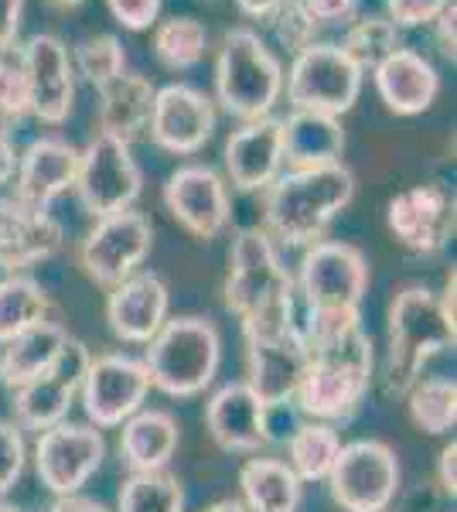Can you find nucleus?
Wrapping results in <instances>:
<instances>
[{
    "mask_svg": "<svg viewBox=\"0 0 457 512\" xmlns=\"http://www.w3.org/2000/svg\"><path fill=\"white\" fill-rule=\"evenodd\" d=\"M222 301L229 315L239 318L243 342L284 335L297 325L294 274L284 267L280 246L263 226H246L232 239Z\"/></svg>",
    "mask_w": 457,
    "mask_h": 512,
    "instance_id": "1",
    "label": "nucleus"
},
{
    "mask_svg": "<svg viewBox=\"0 0 457 512\" xmlns=\"http://www.w3.org/2000/svg\"><path fill=\"white\" fill-rule=\"evenodd\" d=\"M304 342L307 369L294 396L301 414L324 424H342L355 417L376 373V345L362 328V318L318 335H304Z\"/></svg>",
    "mask_w": 457,
    "mask_h": 512,
    "instance_id": "2",
    "label": "nucleus"
},
{
    "mask_svg": "<svg viewBox=\"0 0 457 512\" xmlns=\"http://www.w3.org/2000/svg\"><path fill=\"white\" fill-rule=\"evenodd\" d=\"M355 175L352 168H287L263 192V229L277 246L307 250L328 233V226L352 205Z\"/></svg>",
    "mask_w": 457,
    "mask_h": 512,
    "instance_id": "3",
    "label": "nucleus"
},
{
    "mask_svg": "<svg viewBox=\"0 0 457 512\" xmlns=\"http://www.w3.org/2000/svg\"><path fill=\"white\" fill-rule=\"evenodd\" d=\"M369 291V260L359 246L342 239H318L297 263L294 294L304 304V335L348 325L362 318V301Z\"/></svg>",
    "mask_w": 457,
    "mask_h": 512,
    "instance_id": "4",
    "label": "nucleus"
},
{
    "mask_svg": "<svg viewBox=\"0 0 457 512\" xmlns=\"http://www.w3.org/2000/svg\"><path fill=\"white\" fill-rule=\"evenodd\" d=\"M454 338L457 325L444 315L440 297L420 284L403 287L386 318V390L403 396L437 355L454 349Z\"/></svg>",
    "mask_w": 457,
    "mask_h": 512,
    "instance_id": "5",
    "label": "nucleus"
},
{
    "mask_svg": "<svg viewBox=\"0 0 457 512\" xmlns=\"http://www.w3.org/2000/svg\"><path fill=\"white\" fill-rule=\"evenodd\" d=\"M144 366L151 376V390L188 400L205 393L222 366V335L215 321L198 315L168 318L151 342L144 345Z\"/></svg>",
    "mask_w": 457,
    "mask_h": 512,
    "instance_id": "6",
    "label": "nucleus"
},
{
    "mask_svg": "<svg viewBox=\"0 0 457 512\" xmlns=\"http://www.w3.org/2000/svg\"><path fill=\"white\" fill-rule=\"evenodd\" d=\"M284 96V62L253 28H229L215 59V99L229 117L253 123L273 117Z\"/></svg>",
    "mask_w": 457,
    "mask_h": 512,
    "instance_id": "7",
    "label": "nucleus"
},
{
    "mask_svg": "<svg viewBox=\"0 0 457 512\" xmlns=\"http://www.w3.org/2000/svg\"><path fill=\"white\" fill-rule=\"evenodd\" d=\"M365 72L355 65L335 41H314L294 55L284 72V93L294 110L324 113L342 120L362 93Z\"/></svg>",
    "mask_w": 457,
    "mask_h": 512,
    "instance_id": "8",
    "label": "nucleus"
},
{
    "mask_svg": "<svg viewBox=\"0 0 457 512\" xmlns=\"http://www.w3.org/2000/svg\"><path fill=\"white\" fill-rule=\"evenodd\" d=\"M324 485L335 506L345 512L393 509V499L400 492V458L376 437H359L342 444Z\"/></svg>",
    "mask_w": 457,
    "mask_h": 512,
    "instance_id": "9",
    "label": "nucleus"
},
{
    "mask_svg": "<svg viewBox=\"0 0 457 512\" xmlns=\"http://www.w3.org/2000/svg\"><path fill=\"white\" fill-rule=\"evenodd\" d=\"M154 250V229L144 212L127 209L93 222L79 243V267L96 287H116L134 277Z\"/></svg>",
    "mask_w": 457,
    "mask_h": 512,
    "instance_id": "10",
    "label": "nucleus"
},
{
    "mask_svg": "<svg viewBox=\"0 0 457 512\" xmlns=\"http://www.w3.org/2000/svg\"><path fill=\"white\" fill-rule=\"evenodd\" d=\"M72 188L79 192V202L86 205L89 216L103 219L113 216V212L134 209L140 188H144V175H140V164L130 154V144L96 134L79 151V171Z\"/></svg>",
    "mask_w": 457,
    "mask_h": 512,
    "instance_id": "11",
    "label": "nucleus"
},
{
    "mask_svg": "<svg viewBox=\"0 0 457 512\" xmlns=\"http://www.w3.org/2000/svg\"><path fill=\"white\" fill-rule=\"evenodd\" d=\"M147 396H151V376H147L144 359L127 352H103L89 359L79 386V400L89 424L99 427V431L120 427L137 410H144Z\"/></svg>",
    "mask_w": 457,
    "mask_h": 512,
    "instance_id": "12",
    "label": "nucleus"
},
{
    "mask_svg": "<svg viewBox=\"0 0 457 512\" xmlns=\"http://www.w3.org/2000/svg\"><path fill=\"white\" fill-rule=\"evenodd\" d=\"M93 352L69 335V342L58 349L52 366L41 369L35 379H28L14 393V424L21 431H48V427L69 420L72 403L79 400V386L86 376V366Z\"/></svg>",
    "mask_w": 457,
    "mask_h": 512,
    "instance_id": "13",
    "label": "nucleus"
},
{
    "mask_svg": "<svg viewBox=\"0 0 457 512\" xmlns=\"http://www.w3.org/2000/svg\"><path fill=\"white\" fill-rule=\"evenodd\" d=\"M106 458V437L93 424L48 427L35 441V472L52 495H72L89 485Z\"/></svg>",
    "mask_w": 457,
    "mask_h": 512,
    "instance_id": "14",
    "label": "nucleus"
},
{
    "mask_svg": "<svg viewBox=\"0 0 457 512\" xmlns=\"http://www.w3.org/2000/svg\"><path fill=\"white\" fill-rule=\"evenodd\" d=\"M164 209L195 239H215L229 226V188L209 164H181L164 181Z\"/></svg>",
    "mask_w": 457,
    "mask_h": 512,
    "instance_id": "15",
    "label": "nucleus"
},
{
    "mask_svg": "<svg viewBox=\"0 0 457 512\" xmlns=\"http://www.w3.org/2000/svg\"><path fill=\"white\" fill-rule=\"evenodd\" d=\"M24 72H28V106L31 117L58 127L72 117L76 106V69L62 38L31 35L21 45Z\"/></svg>",
    "mask_w": 457,
    "mask_h": 512,
    "instance_id": "16",
    "label": "nucleus"
},
{
    "mask_svg": "<svg viewBox=\"0 0 457 512\" xmlns=\"http://www.w3.org/2000/svg\"><path fill=\"white\" fill-rule=\"evenodd\" d=\"M215 103L202 89L188 86V82H171V86L157 89L154 113L147 134L161 151L188 158L198 154L215 134Z\"/></svg>",
    "mask_w": 457,
    "mask_h": 512,
    "instance_id": "17",
    "label": "nucleus"
},
{
    "mask_svg": "<svg viewBox=\"0 0 457 512\" xmlns=\"http://www.w3.org/2000/svg\"><path fill=\"white\" fill-rule=\"evenodd\" d=\"M386 226L406 250L434 256L454 236V198L440 185H413L389 198Z\"/></svg>",
    "mask_w": 457,
    "mask_h": 512,
    "instance_id": "18",
    "label": "nucleus"
},
{
    "mask_svg": "<svg viewBox=\"0 0 457 512\" xmlns=\"http://www.w3.org/2000/svg\"><path fill=\"white\" fill-rule=\"evenodd\" d=\"M307 369V342L297 321L290 332L273 338H249L246 342V379L243 383L260 396L267 410L294 403L297 386Z\"/></svg>",
    "mask_w": 457,
    "mask_h": 512,
    "instance_id": "19",
    "label": "nucleus"
},
{
    "mask_svg": "<svg viewBox=\"0 0 457 512\" xmlns=\"http://www.w3.org/2000/svg\"><path fill=\"white\" fill-rule=\"evenodd\" d=\"M65 243V229L48 209L28 205L21 198H0V270L24 274L38 263L52 260Z\"/></svg>",
    "mask_w": 457,
    "mask_h": 512,
    "instance_id": "20",
    "label": "nucleus"
},
{
    "mask_svg": "<svg viewBox=\"0 0 457 512\" xmlns=\"http://www.w3.org/2000/svg\"><path fill=\"white\" fill-rule=\"evenodd\" d=\"M205 431L229 454H260L273 441L270 410L243 379L222 383L205 403Z\"/></svg>",
    "mask_w": 457,
    "mask_h": 512,
    "instance_id": "21",
    "label": "nucleus"
},
{
    "mask_svg": "<svg viewBox=\"0 0 457 512\" xmlns=\"http://www.w3.org/2000/svg\"><path fill=\"white\" fill-rule=\"evenodd\" d=\"M171 318V291L154 270H137L106 294V325L127 345H147Z\"/></svg>",
    "mask_w": 457,
    "mask_h": 512,
    "instance_id": "22",
    "label": "nucleus"
},
{
    "mask_svg": "<svg viewBox=\"0 0 457 512\" xmlns=\"http://www.w3.org/2000/svg\"><path fill=\"white\" fill-rule=\"evenodd\" d=\"M226 178L239 192H267L273 178L284 171V140L280 117H263L232 130L222 147Z\"/></svg>",
    "mask_w": 457,
    "mask_h": 512,
    "instance_id": "23",
    "label": "nucleus"
},
{
    "mask_svg": "<svg viewBox=\"0 0 457 512\" xmlns=\"http://www.w3.org/2000/svg\"><path fill=\"white\" fill-rule=\"evenodd\" d=\"M79 171V147L65 137H38L18 154L14 168V198L38 209H48L58 195L76 185Z\"/></svg>",
    "mask_w": 457,
    "mask_h": 512,
    "instance_id": "24",
    "label": "nucleus"
},
{
    "mask_svg": "<svg viewBox=\"0 0 457 512\" xmlns=\"http://www.w3.org/2000/svg\"><path fill=\"white\" fill-rule=\"evenodd\" d=\"M376 93L389 113L396 117H420L434 106L440 93V76L434 62L423 59L413 48H396L389 59H382L372 69Z\"/></svg>",
    "mask_w": 457,
    "mask_h": 512,
    "instance_id": "25",
    "label": "nucleus"
},
{
    "mask_svg": "<svg viewBox=\"0 0 457 512\" xmlns=\"http://www.w3.org/2000/svg\"><path fill=\"white\" fill-rule=\"evenodd\" d=\"M99 96V134L134 144L147 134L154 113V82L140 72H120L110 82L96 86Z\"/></svg>",
    "mask_w": 457,
    "mask_h": 512,
    "instance_id": "26",
    "label": "nucleus"
},
{
    "mask_svg": "<svg viewBox=\"0 0 457 512\" xmlns=\"http://www.w3.org/2000/svg\"><path fill=\"white\" fill-rule=\"evenodd\" d=\"M181 427L174 414L161 407H144L120 424V461L130 475L164 472L178 454Z\"/></svg>",
    "mask_w": 457,
    "mask_h": 512,
    "instance_id": "27",
    "label": "nucleus"
},
{
    "mask_svg": "<svg viewBox=\"0 0 457 512\" xmlns=\"http://www.w3.org/2000/svg\"><path fill=\"white\" fill-rule=\"evenodd\" d=\"M280 140H284L287 168H328V164H342L345 154L342 120L324 113L290 110L280 120Z\"/></svg>",
    "mask_w": 457,
    "mask_h": 512,
    "instance_id": "28",
    "label": "nucleus"
},
{
    "mask_svg": "<svg viewBox=\"0 0 457 512\" xmlns=\"http://www.w3.org/2000/svg\"><path fill=\"white\" fill-rule=\"evenodd\" d=\"M239 502L246 512H301L304 485L280 458H249L239 468Z\"/></svg>",
    "mask_w": 457,
    "mask_h": 512,
    "instance_id": "29",
    "label": "nucleus"
},
{
    "mask_svg": "<svg viewBox=\"0 0 457 512\" xmlns=\"http://www.w3.org/2000/svg\"><path fill=\"white\" fill-rule=\"evenodd\" d=\"M65 342H69V332H65V325L55 318L14 335L11 342L0 345V383H4L7 390H18L28 379H35L41 369L52 366V359Z\"/></svg>",
    "mask_w": 457,
    "mask_h": 512,
    "instance_id": "30",
    "label": "nucleus"
},
{
    "mask_svg": "<svg viewBox=\"0 0 457 512\" xmlns=\"http://www.w3.org/2000/svg\"><path fill=\"white\" fill-rule=\"evenodd\" d=\"M338 451H342V434L335 424L304 420L287 437V468L301 478V485L328 482Z\"/></svg>",
    "mask_w": 457,
    "mask_h": 512,
    "instance_id": "31",
    "label": "nucleus"
},
{
    "mask_svg": "<svg viewBox=\"0 0 457 512\" xmlns=\"http://www.w3.org/2000/svg\"><path fill=\"white\" fill-rule=\"evenodd\" d=\"M52 318V297L35 277L7 274L0 280V345Z\"/></svg>",
    "mask_w": 457,
    "mask_h": 512,
    "instance_id": "32",
    "label": "nucleus"
},
{
    "mask_svg": "<svg viewBox=\"0 0 457 512\" xmlns=\"http://www.w3.org/2000/svg\"><path fill=\"white\" fill-rule=\"evenodd\" d=\"M406 396V410L417 431L430 437H444L457 424V383L451 376H420Z\"/></svg>",
    "mask_w": 457,
    "mask_h": 512,
    "instance_id": "33",
    "label": "nucleus"
},
{
    "mask_svg": "<svg viewBox=\"0 0 457 512\" xmlns=\"http://www.w3.org/2000/svg\"><path fill=\"white\" fill-rule=\"evenodd\" d=\"M338 48H342L362 72H372L382 59H389L396 48H403L400 28H396L386 14H359L355 21H348Z\"/></svg>",
    "mask_w": 457,
    "mask_h": 512,
    "instance_id": "34",
    "label": "nucleus"
},
{
    "mask_svg": "<svg viewBox=\"0 0 457 512\" xmlns=\"http://www.w3.org/2000/svg\"><path fill=\"white\" fill-rule=\"evenodd\" d=\"M209 28L198 18H168L154 28V55L164 69L188 72L205 59Z\"/></svg>",
    "mask_w": 457,
    "mask_h": 512,
    "instance_id": "35",
    "label": "nucleus"
},
{
    "mask_svg": "<svg viewBox=\"0 0 457 512\" xmlns=\"http://www.w3.org/2000/svg\"><path fill=\"white\" fill-rule=\"evenodd\" d=\"M116 512H185V489L174 472L127 475L116 495Z\"/></svg>",
    "mask_w": 457,
    "mask_h": 512,
    "instance_id": "36",
    "label": "nucleus"
},
{
    "mask_svg": "<svg viewBox=\"0 0 457 512\" xmlns=\"http://www.w3.org/2000/svg\"><path fill=\"white\" fill-rule=\"evenodd\" d=\"M69 55H72V69H76L86 82H93V86H103V82H110L113 76L127 72L123 41L110 35V31L82 38L76 45V52H69Z\"/></svg>",
    "mask_w": 457,
    "mask_h": 512,
    "instance_id": "37",
    "label": "nucleus"
},
{
    "mask_svg": "<svg viewBox=\"0 0 457 512\" xmlns=\"http://www.w3.org/2000/svg\"><path fill=\"white\" fill-rule=\"evenodd\" d=\"M24 117H31L28 106V72L18 45L0 48V123L18 127Z\"/></svg>",
    "mask_w": 457,
    "mask_h": 512,
    "instance_id": "38",
    "label": "nucleus"
},
{
    "mask_svg": "<svg viewBox=\"0 0 457 512\" xmlns=\"http://www.w3.org/2000/svg\"><path fill=\"white\" fill-rule=\"evenodd\" d=\"M273 38H277V45L284 48V52L297 55L304 52V48H311L314 41H318V24L307 18V11L297 0H284V4L277 7V11L267 18Z\"/></svg>",
    "mask_w": 457,
    "mask_h": 512,
    "instance_id": "39",
    "label": "nucleus"
},
{
    "mask_svg": "<svg viewBox=\"0 0 457 512\" xmlns=\"http://www.w3.org/2000/svg\"><path fill=\"white\" fill-rule=\"evenodd\" d=\"M24 465H28V441L18 424L0 420V499L21 482Z\"/></svg>",
    "mask_w": 457,
    "mask_h": 512,
    "instance_id": "40",
    "label": "nucleus"
},
{
    "mask_svg": "<svg viewBox=\"0 0 457 512\" xmlns=\"http://www.w3.org/2000/svg\"><path fill=\"white\" fill-rule=\"evenodd\" d=\"M454 0H386V18L396 28H423V24H434L437 14L444 7H451Z\"/></svg>",
    "mask_w": 457,
    "mask_h": 512,
    "instance_id": "41",
    "label": "nucleus"
},
{
    "mask_svg": "<svg viewBox=\"0 0 457 512\" xmlns=\"http://www.w3.org/2000/svg\"><path fill=\"white\" fill-rule=\"evenodd\" d=\"M106 7L127 31H147L161 14V0H106Z\"/></svg>",
    "mask_w": 457,
    "mask_h": 512,
    "instance_id": "42",
    "label": "nucleus"
},
{
    "mask_svg": "<svg viewBox=\"0 0 457 512\" xmlns=\"http://www.w3.org/2000/svg\"><path fill=\"white\" fill-rule=\"evenodd\" d=\"M297 4L304 7L307 18L318 24V28H328V24H342L352 18L359 0H297Z\"/></svg>",
    "mask_w": 457,
    "mask_h": 512,
    "instance_id": "43",
    "label": "nucleus"
},
{
    "mask_svg": "<svg viewBox=\"0 0 457 512\" xmlns=\"http://www.w3.org/2000/svg\"><path fill=\"white\" fill-rule=\"evenodd\" d=\"M454 21H457V7H444L434 21V41H437V52L444 55L447 62H454V48H457V35H454Z\"/></svg>",
    "mask_w": 457,
    "mask_h": 512,
    "instance_id": "44",
    "label": "nucleus"
},
{
    "mask_svg": "<svg viewBox=\"0 0 457 512\" xmlns=\"http://www.w3.org/2000/svg\"><path fill=\"white\" fill-rule=\"evenodd\" d=\"M437 485L444 495H457V444L447 441L437 454Z\"/></svg>",
    "mask_w": 457,
    "mask_h": 512,
    "instance_id": "45",
    "label": "nucleus"
},
{
    "mask_svg": "<svg viewBox=\"0 0 457 512\" xmlns=\"http://www.w3.org/2000/svg\"><path fill=\"white\" fill-rule=\"evenodd\" d=\"M24 0H0V48H11L21 31Z\"/></svg>",
    "mask_w": 457,
    "mask_h": 512,
    "instance_id": "46",
    "label": "nucleus"
},
{
    "mask_svg": "<svg viewBox=\"0 0 457 512\" xmlns=\"http://www.w3.org/2000/svg\"><path fill=\"white\" fill-rule=\"evenodd\" d=\"M48 512H110V509H106V502L93 499V495L72 492V495H52Z\"/></svg>",
    "mask_w": 457,
    "mask_h": 512,
    "instance_id": "47",
    "label": "nucleus"
},
{
    "mask_svg": "<svg viewBox=\"0 0 457 512\" xmlns=\"http://www.w3.org/2000/svg\"><path fill=\"white\" fill-rule=\"evenodd\" d=\"M14 168H18V147H14L11 127L0 123V185L14 178Z\"/></svg>",
    "mask_w": 457,
    "mask_h": 512,
    "instance_id": "48",
    "label": "nucleus"
},
{
    "mask_svg": "<svg viewBox=\"0 0 457 512\" xmlns=\"http://www.w3.org/2000/svg\"><path fill=\"white\" fill-rule=\"evenodd\" d=\"M280 4H284V0H236L239 11H243L246 18H253V21H267Z\"/></svg>",
    "mask_w": 457,
    "mask_h": 512,
    "instance_id": "49",
    "label": "nucleus"
},
{
    "mask_svg": "<svg viewBox=\"0 0 457 512\" xmlns=\"http://www.w3.org/2000/svg\"><path fill=\"white\" fill-rule=\"evenodd\" d=\"M202 512H246V509L239 499H222V502H212V506L202 509Z\"/></svg>",
    "mask_w": 457,
    "mask_h": 512,
    "instance_id": "50",
    "label": "nucleus"
},
{
    "mask_svg": "<svg viewBox=\"0 0 457 512\" xmlns=\"http://www.w3.org/2000/svg\"><path fill=\"white\" fill-rule=\"evenodd\" d=\"M0 512H24V509H18L14 502H7V499H0Z\"/></svg>",
    "mask_w": 457,
    "mask_h": 512,
    "instance_id": "51",
    "label": "nucleus"
},
{
    "mask_svg": "<svg viewBox=\"0 0 457 512\" xmlns=\"http://www.w3.org/2000/svg\"><path fill=\"white\" fill-rule=\"evenodd\" d=\"M52 4H58V7H79L82 0H52Z\"/></svg>",
    "mask_w": 457,
    "mask_h": 512,
    "instance_id": "52",
    "label": "nucleus"
},
{
    "mask_svg": "<svg viewBox=\"0 0 457 512\" xmlns=\"http://www.w3.org/2000/svg\"><path fill=\"white\" fill-rule=\"evenodd\" d=\"M379 512H393V509H379Z\"/></svg>",
    "mask_w": 457,
    "mask_h": 512,
    "instance_id": "53",
    "label": "nucleus"
}]
</instances>
